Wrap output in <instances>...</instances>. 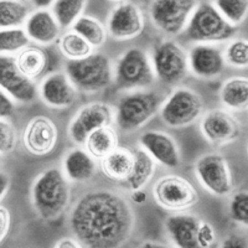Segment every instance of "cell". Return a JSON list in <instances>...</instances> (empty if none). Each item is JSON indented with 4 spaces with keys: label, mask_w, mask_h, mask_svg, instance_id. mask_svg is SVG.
<instances>
[{
    "label": "cell",
    "mask_w": 248,
    "mask_h": 248,
    "mask_svg": "<svg viewBox=\"0 0 248 248\" xmlns=\"http://www.w3.org/2000/svg\"><path fill=\"white\" fill-rule=\"evenodd\" d=\"M221 248H248V245L241 237L230 236L223 241Z\"/></svg>",
    "instance_id": "ab89813d"
},
{
    "label": "cell",
    "mask_w": 248,
    "mask_h": 248,
    "mask_svg": "<svg viewBox=\"0 0 248 248\" xmlns=\"http://www.w3.org/2000/svg\"><path fill=\"white\" fill-rule=\"evenodd\" d=\"M200 220L187 214L171 215L165 221V229L170 240L178 248H200L198 229Z\"/></svg>",
    "instance_id": "ffe728a7"
},
{
    "label": "cell",
    "mask_w": 248,
    "mask_h": 248,
    "mask_svg": "<svg viewBox=\"0 0 248 248\" xmlns=\"http://www.w3.org/2000/svg\"><path fill=\"white\" fill-rule=\"evenodd\" d=\"M10 222H12V217H10V212L6 207L0 206V243L5 240V237L8 236L9 230H10Z\"/></svg>",
    "instance_id": "f35d334b"
},
{
    "label": "cell",
    "mask_w": 248,
    "mask_h": 248,
    "mask_svg": "<svg viewBox=\"0 0 248 248\" xmlns=\"http://www.w3.org/2000/svg\"><path fill=\"white\" fill-rule=\"evenodd\" d=\"M0 88L20 103H30L37 96L34 81L20 72L15 59L9 55H0Z\"/></svg>",
    "instance_id": "4fadbf2b"
},
{
    "label": "cell",
    "mask_w": 248,
    "mask_h": 248,
    "mask_svg": "<svg viewBox=\"0 0 248 248\" xmlns=\"http://www.w3.org/2000/svg\"><path fill=\"white\" fill-rule=\"evenodd\" d=\"M29 39L26 31L20 28L0 29V55H13L29 46Z\"/></svg>",
    "instance_id": "1f68e13d"
},
{
    "label": "cell",
    "mask_w": 248,
    "mask_h": 248,
    "mask_svg": "<svg viewBox=\"0 0 248 248\" xmlns=\"http://www.w3.org/2000/svg\"><path fill=\"white\" fill-rule=\"evenodd\" d=\"M59 47L62 55L68 60H81L93 54L92 46L74 30L62 35L59 41Z\"/></svg>",
    "instance_id": "f1b7e54d"
},
{
    "label": "cell",
    "mask_w": 248,
    "mask_h": 248,
    "mask_svg": "<svg viewBox=\"0 0 248 248\" xmlns=\"http://www.w3.org/2000/svg\"><path fill=\"white\" fill-rule=\"evenodd\" d=\"M134 164L133 150L118 147L101 160L102 172L108 179L124 183L129 178Z\"/></svg>",
    "instance_id": "603a6c76"
},
{
    "label": "cell",
    "mask_w": 248,
    "mask_h": 248,
    "mask_svg": "<svg viewBox=\"0 0 248 248\" xmlns=\"http://www.w3.org/2000/svg\"><path fill=\"white\" fill-rule=\"evenodd\" d=\"M196 178L210 194L227 196L233 189V179L229 163L222 155L209 153L202 155L195 164Z\"/></svg>",
    "instance_id": "8fae6325"
},
{
    "label": "cell",
    "mask_w": 248,
    "mask_h": 248,
    "mask_svg": "<svg viewBox=\"0 0 248 248\" xmlns=\"http://www.w3.org/2000/svg\"><path fill=\"white\" fill-rule=\"evenodd\" d=\"M139 248H169V247L165 245H161V243H159V242L148 241V242H144Z\"/></svg>",
    "instance_id": "f6af8a7d"
},
{
    "label": "cell",
    "mask_w": 248,
    "mask_h": 248,
    "mask_svg": "<svg viewBox=\"0 0 248 248\" xmlns=\"http://www.w3.org/2000/svg\"><path fill=\"white\" fill-rule=\"evenodd\" d=\"M203 110L202 98L195 91L181 87L164 102L160 108L161 119L170 128H184L198 121Z\"/></svg>",
    "instance_id": "8992f818"
},
{
    "label": "cell",
    "mask_w": 248,
    "mask_h": 248,
    "mask_svg": "<svg viewBox=\"0 0 248 248\" xmlns=\"http://www.w3.org/2000/svg\"><path fill=\"white\" fill-rule=\"evenodd\" d=\"M196 6V0H153L150 17L163 32L179 35L185 31Z\"/></svg>",
    "instance_id": "30bf717a"
},
{
    "label": "cell",
    "mask_w": 248,
    "mask_h": 248,
    "mask_svg": "<svg viewBox=\"0 0 248 248\" xmlns=\"http://www.w3.org/2000/svg\"><path fill=\"white\" fill-rule=\"evenodd\" d=\"M63 174L68 181L85 183L96 174V161L86 150L72 149L63 158Z\"/></svg>",
    "instance_id": "7402d4cb"
},
{
    "label": "cell",
    "mask_w": 248,
    "mask_h": 248,
    "mask_svg": "<svg viewBox=\"0 0 248 248\" xmlns=\"http://www.w3.org/2000/svg\"><path fill=\"white\" fill-rule=\"evenodd\" d=\"M110 1H123V0H110Z\"/></svg>",
    "instance_id": "bcb514c9"
},
{
    "label": "cell",
    "mask_w": 248,
    "mask_h": 248,
    "mask_svg": "<svg viewBox=\"0 0 248 248\" xmlns=\"http://www.w3.org/2000/svg\"><path fill=\"white\" fill-rule=\"evenodd\" d=\"M87 0H56L52 5V14L62 28L75 24L85 10Z\"/></svg>",
    "instance_id": "4dcf8cb0"
},
{
    "label": "cell",
    "mask_w": 248,
    "mask_h": 248,
    "mask_svg": "<svg viewBox=\"0 0 248 248\" xmlns=\"http://www.w3.org/2000/svg\"><path fill=\"white\" fill-rule=\"evenodd\" d=\"M75 32L81 35L92 47H101L107 40V29L97 19L82 15L72 25Z\"/></svg>",
    "instance_id": "83f0119b"
},
{
    "label": "cell",
    "mask_w": 248,
    "mask_h": 248,
    "mask_svg": "<svg viewBox=\"0 0 248 248\" xmlns=\"http://www.w3.org/2000/svg\"><path fill=\"white\" fill-rule=\"evenodd\" d=\"M15 61L20 72L34 81L46 72L50 65V56L44 48L29 45L17 52Z\"/></svg>",
    "instance_id": "cb8c5ba5"
},
{
    "label": "cell",
    "mask_w": 248,
    "mask_h": 248,
    "mask_svg": "<svg viewBox=\"0 0 248 248\" xmlns=\"http://www.w3.org/2000/svg\"><path fill=\"white\" fill-rule=\"evenodd\" d=\"M141 149L154 159L155 163L174 169L180 164V152L176 141L168 133L160 130H148L139 138Z\"/></svg>",
    "instance_id": "e0dca14e"
},
{
    "label": "cell",
    "mask_w": 248,
    "mask_h": 248,
    "mask_svg": "<svg viewBox=\"0 0 248 248\" xmlns=\"http://www.w3.org/2000/svg\"><path fill=\"white\" fill-rule=\"evenodd\" d=\"M230 216L234 222L248 226V192H237L230 202Z\"/></svg>",
    "instance_id": "e575fe53"
},
{
    "label": "cell",
    "mask_w": 248,
    "mask_h": 248,
    "mask_svg": "<svg viewBox=\"0 0 248 248\" xmlns=\"http://www.w3.org/2000/svg\"><path fill=\"white\" fill-rule=\"evenodd\" d=\"M220 99L225 107L232 110L248 108V78L233 77L227 79L221 87Z\"/></svg>",
    "instance_id": "4316f807"
},
{
    "label": "cell",
    "mask_w": 248,
    "mask_h": 248,
    "mask_svg": "<svg viewBox=\"0 0 248 248\" xmlns=\"http://www.w3.org/2000/svg\"><path fill=\"white\" fill-rule=\"evenodd\" d=\"M132 199L136 203H144L147 200V194L141 190H136V191H132Z\"/></svg>",
    "instance_id": "7bdbcfd3"
},
{
    "label": "cell",
    "mask_w": 248,
    "mask_h": 248,
    "mask_svg": "<svg viewBox=\"0 0 248 248\" xmlns=\"http://www.w3.org/2000/svg\"><path fill=\"white\" fill-rule=\"evenodd\" d=\"M153 196L159 206L169 211L191 209L199 201V194L189 180L179 175H167L153 186Z\"/></svg>",
    "instance_id": "52a82bcc"
},
{
    "label": "cell",
    "mask_w": 248,
    "mask_h": 248,
    "mask_svg": "<svg viewBox=\"0 0 248 248\" xmlns=\"http://www.w3.org/2000/svg\"><path fill=\"white\" fill-rule=\"evenodd\" d=\"M85 147L91 156L102 160L118 148V134L110 125L99 128L87 137Z\"/></svg>",
    "instance_id": "484cf974"
},
{
    "label": "cell",
    "mask_w": 248,
    "mask_h": 248,
    "mask_svg": "<svg viewBox=\"0 0 248 248\" xmlns=\"http://www.w3.org/2000/svg\"><path fill=\"white\" fill-rule=\"evenodd\" d=\"M153 63L145 51L129 48L116 65V83L121 88L147 87L154 81Z\"/></svg>",
    "instance_id": "9c48e42d"
},
{
    "label": "cell",
    "mask_w": 248,
    "mask_h": 248,
    "mask_svg": "<svg viewBox=\"0 0 248 248\" xmlns=\"http://www.w3.org/2000/svg\"><path fill=\"white\" fill-rule=\"evenodd\" d=\"M54 248H83V245L74 238H62L55 245Z\"/></svg>",
    "instance_id": "60d3db41"
},
{
    "label": "cell",
    "mask_w": 248,
    "mask_h": 248,
    "mask_svg": "<svg viewBox=\"0 0 248 248\" xmlns=\"http://www.w3.org/2000/svg\"><path fill=\"white\" fill-rule=\"evenodd\" d=\"M39 94L46 106L51 108H68L76 101L77 92L67 75L55 72L43 79Z\"/></svg>",
    "instance_id": "d6986e66"
},
{
    "label": "cell",
    "mask_w": 248,
    "mask_h": 248,
    "mask_svg": "<svg viewBox=\"0 0 248 248\" xmlns=\"http://www.w3.org/2000/svg\"><path fill=\"white\" fill-rule=\"evenodd\" d=\"M57 139L59 130L56 124L45 116H37L30 119L23 133L24 147L36 156L50 154L56 147Z\"/></svg>",
    "instance_id": "9a60e30c"
},
{
    "label": "cell",
    "mask_w": 248,
    "mask_h": 248,
    "mask_svg": "<svg viewBox=\"0 0 248 248\" xmlns=\"http://www.w3.org/2000/svg\"><path fill=\"white\" fill-rule=\"evenodd\" d=\"M133 154H134V164H133L132 172H130L129 178L122 184L128 187L130 191H136V190L143 189L144 186L152 180V178L154 176L156 163L143 149H134Z\"/></svg>",
    "instance_id": "d4e9b609"
},
{
    "label": "cell",
    "mask_w": 248,
    "mask_h": 248,
    "mask_svg": "<svg viewBox=\"0 0 248 248\" xmlns=\"http://www.w3.org/2000/svg\"><path fill=\"white\" fill-rule=\"evenodd\" d=\"M200 129L206 140L214 145H226L241 136L240 122L222 109L206 113L201 119Z\"/></svg>",
    "instance_id": "5bb4252c"
},
{
    "label": "cell",
    "mask_w": 248,
    "mask_h": 248,
    "mask_svg": "<svg viewBox=\"0 0 248 248\" xmlns=\"http://www.w3.org/2000/svg\"><path fill=\"white\" fill-rule=\"evenodd\" d=\"M66 75L76 90L87 93L105 90L113 79L109 59L102 54H92L81 60H68Z\"/></svg>",
    "instance_id": "3957f363"
},
{
    "label": "cell",
    "mask_w": 248,
    "mask_h": 248,
    "mask_svg": "<svg viewBox=\"0 0 248 248\" xmlns=\"http://www.w3.org/2000/svg\"><path fill=\"white\" fill-rule=\"evenodd\" d=\"M29 17V9L19 0H0V29L19 28Z\"/></svg>",
    "instance_id": "f546056e"
},
{
    "label": "cell",
    "mask_w": 248,
    "mask_h": 248,
    "mask_svg": "<svg viewBox=\"0 0 248 248\" xmlns=\"http://www.w3.org/2000/svg\"><path fill=\"white\" fill-rule=\"evenodd\" d=\"M107 28L113 39H134L143 31L144 16L136 4L124 1L113 9L108 19Z\"/></svg>",
    "instance_id": "2e32d148"
},
{
    "label": "cell",
    "mask_w": 248,
    "mask_h": 248,
    "mask_svg": "<svg viewBox=\"0 0 248 248\" xmlns=\"http://www.w3.org/2000/svg\"><path fill=\"white\" fill-rule=\"evenodd\" d=\"M70 184L61 170L50 168L35 179L31 187V200L35 211L44 220L57 218L68 206Z\"/></svg>",
    "instance_id": "7a4b0ae2"
},
{
    "label": "cell",
    "mask_w": 248,
    "mask_h": 248,
    "mask_svg": "<svg viewBox=\"0 0 248 248\" xmlns=\"http://www.w3.org/2000/svg\"><path fill=\"white\" fill-rule=\"evenodd\" d=\"M152 63L155 76L170 86L183 81L189 71L187 55L178 43L171 40L161 41L156 45Z\"/></svg>",
    "instance_id": "ba28073f"
},
{
    "label": "cell",
    "mask_w": 248,
    "mask_h": 248,
    "mask_svg": "<svg viewBox=\"0 0 248 248\" xmlns=\"http://www.w3.org/2000/svg\"><path fill=\"white\" fill-rule=\"evenodd\" d=\"M236 34V26L230 24L216 6L203 3L196 6L185 29L190 41L199 44L221 43Z\"/></svg>",
    "instance_id": "277c9868"
},
{
    "label": "cell",
    "mask_w": 248,
    "mask_h": 248,
    "mask_svg": "<svg viewBox=\"0 0 248 248\" xmlns=\"http://www.w3.org/2000/svg\"><path fill=\"white\" fill-rule=\"evenodd\" d=\"M14 101L0 88V118L10 117L14 112Z\"/></svg>",
    "instance_id": "74e56055"
},
{
    "label": "cell",
    "mask_w": 248,
    "mask_h": 248,
    "mask_svg": "<svg viewBox=\"0 0 248 248\" xmlns=\"http://www.w3.org/2000/svg\"><path fill=\"white\" fill-rule=\"evenodd\" d=\"M198 243L200 248H210L215 243V230L209 222L200 221L198 229Z\"/></svg>",
    "instance_id": "8d00e7d4"
},
{
    "label": "cell",
    "mask_w": 248,
    "mask_h": 248,
    "mask_svg": "<svg viewBox=\"0 0 248 248\" xmlns=\"http://www.w3.org/2000/svg\"><path fill=\"white\" fill-rule=\"evenodd\" d=\"M161 108V98L153 91H136L119 99L116 122L123 132H134L144 127Z\"/></svg>",
    "instance_id": "5b68a950"
},
{
    "label": "cell",
    "mask_w": 248,
    "mask_h": 248,
    "mask_svg": "<svg viewBox=\"0 0 248 248\" xmlns=\"http://www.w3.org/2000/svg\"><path fill=\"white\" fill-rule=\"evenodd\" d=\"M113 121V110L107 103L91 102L77 112L71 121L68 134L77 144H85L91 133L99 128L110 125Z\"/></svg>",
    "instance_id": "7c38bea8"
},
{
    "label": "cell",
    "mask_w": 248,
    "mask_h": 248,
    "mask_svg": "<svg viewBox=\"0 0 248 248\" xmlns=\"http://www.w3.org/2000/svg\"><path fill=\"white\" fill-rule=\"evenodd\" d=\"M29 39L39 45H51L59 39L60 24L52 13L46 9H39L29 15L25 24Z\"/></svg>",
    "instance_id": "44dd1931"
},
{
    "label": "cell",
    "mask_w": 248,
    "mask_h": 248,
    "mask_svg": "<svg viewBox=\"0 0 248 248\" xmlns=\"http://www.w3.org/2000/svg\"><path fill=\"white\" fill-rule=\"evenodd\" d=\"M189 68L200 78H214L225 70V55L218 47L209 44H199L187 55Z\"/></svg>",
    "instance_id": "ac0fdd59"
},
{
    "label": "cell",
    "mask_w": 248,
    "mask_h": 248,
    "mask_svg": "<svg viewBox=\"0 0 248 248\" xmlns=\"http://www.w3.org/2000/svg\"><path fill=\"white\" fill-rule=\"evenodd\" d=\"M215 5L233 26L242 24L248 16V0H215Z\"/></svg>",
    "instance_id": "d6a6232c"
},
{
    "label": "cell",
    "mask_w": 248,
    "mask_h": 248,
    "mask_svg": "<svg viewBox=\"0 0 248 248\" xmlns=\"http://www.w3.org/2000/svg\"><path fill=\"white\" fill-rule=\"evenodd\" d=\"M226 63L236 68L248 67V40H233L225 50Z\"/></svg>",
    "instance_id": "836d02e7"
},
{
    "label": "cell",
    "mask_w": 248,
    "mask_h": 248,
    "mask_svg": "<svg viewBox=\"0 0 248 248\" xmlns=\"http://www.w3.org/2000/svg\"><path fill=\"white\" fill-rule=\"evenodd\" d=\"M0 161H1V156H0Z\"/></svg>",
    "instance_id": "7dc6e473"
},
{
    "label": "cell",
    "mask_w": 248,
    "mask_h": 248,
    "mask_svg": "<svg viewBox=\"0 0 248 248\" xmlns=\"http://www.w3.org/2000/svg\"><path fill=\"white\" fill-rule=\"evenodd\" d=\"M31 1H32V4H34L35 6H37V8L46 9L50 5H54V3L56 0H31Z\"/></svg>",
    "instance_id": "ee69618b"
},
{
    "label": "cell",
    "mask_w": 248,
    "mask_h": 248,
    "mask_svg": "<svg viewBox=\"0 0 248 248\" xmlns=\"http://www.w3.org/2000/svg\"><path fill=\"white\" fill-rule=\"evenodd\" d=\"M70 227L87 248H121L134 227L129 202L107 189L92 190L77 200L70 215Z\"/></svg>",
    "instance_id": "6da1fadb"
},
{
    "label": "cell",
    "mask_w": 248,
    "mask_h": 248,
    "mask_svg": "<svg viewBox=\"0 0 248 248\" xmlns=\"http://www.w3.org/2000/svg\"><path fill=\"white\" fill-rule=\"evenodd\" d=\"M17 133L5 118H0V155L10 154L16 148Z\"/></svg>",
    "instance_id": "d590c367"
},
{
    "label": "cell",
    "mask_w": 248,
    "mask_h": 248,
    "mask_svg": "<svg viewBox=\"0 0 248 248\" xmlns=\"http://www.w3.org/2000/svg\"><path fill=\"white\" fill-rule=\"evenodd\" d=\"M9 186H10V179L8 175L0 171V200L5 196Z\"/></svg>",
    "instance_id": "b9f144b4"
}]
</instances>
